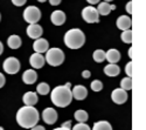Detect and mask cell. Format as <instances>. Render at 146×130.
Returning a JSON list of instances; mask_svg holds the SVG:
<instances>
[{
  "instance_id": "cell-1",
  "label": "cell",
  "mask_w": 146,
  "mask_h": 130,
  "mask_svg": "<svg viewBox=\"0 0 146 130\" xmlns=\"http://www.w3.org/2000/svg\"><path fill=\"white\" fill-rule=\"evenodd\" d=\"M40 120L39 111L32 105H25L17 113V122L21 128L31 129L38 124Z\"/></svg>"
},
{
  "instance_id": "cell-17",
  "label": "cell",
  "mask_w": 146,
  "mask_h": 130,
  "mask_svg": "<svg viewBox=\"0 0 146 130\" xmlns=\"http://www.w3.org/2000/svg\"><path fill=\"white\" fill-rule=\"evenodd\" d=\"M120 53L117 49H109L108 52H105V60L109 61V63H117L120 60Z\"/></svg>"
},
{
  "instance_id": "cell-9",
  "label": "cell",
  "mask_w": 146,
  "mask_h": 130,
  "mask_svg": "<svg viewBox=\"0 0 146 130\" xmlns=\"http://www.w3.org/2000/svg\"><path fill=\"white\" fill-rule=\"evenodd\" d=\"M27 35L31 38V39H39L41 38V35L43 33V29L40 25H38V23H29V26L27 27Z\"/></svg>"
},
{
  "instance_id": "cell-31",
  "label": "cell",
  "mask_w": 146,
  "mask_h": 130,
  "mask_svg": "<svg viewBox=\"0 0 146 130\" xmlns=\"http://www.w3.org/2000/svg\"><path fill=\"white\" fill-rule=\"evenodd\" d=\"M26 1H27V0H12V3H13V5H15V6H18V7L23 6V5L26 4Z\"/></svg>"
},
{
  "instance_id": "cell-16",
  "label": "cell",
  "mask_w": 146,
  "mask_h": 130,
  "mask_svg": "<svg viewBox=\"0 0 146 130\" xmlns=\"http://www.w3.org/2000/svg\"><path fill=\"white\" fill-rule=\"evenodd\" d=\"M50 20L55 26H61L66 22V14L63 11H55L50 15Z\"/></svg>"
},
{
  "instance_id": "cell-37",
  "label": "cell",
  "mask_w": 146,
  "mask_h": 130,
  "mask_svg": "<svg viewBox=\"0 0 146 130\" xmlns=\"http://www.w3.org/2000/svg\"><path fill=\"white\" fill-rule=\"evenodd\" d=\"M62 127H63V128H68V129H70V127H71V122H70V121H67V122H64V123L62 124Z\"/></svg>"
},
{
  "instance_id": "cell-20",
  "label": "cell",
  "mask_w": 146,
  "mask_h": 130,
  "mask_svg": "<svg viewBox=\"0 0 146 130\" xmlns=\"http://www.w3.org/2000/svg\"><path fill=\"white\" fill-rule=\"evenodd\" d=\"M21 43H22V41H21V38L19 37V35H11V37L7 39V45L12 49L20 48Z\"/></svg>"
},
{
  "instance_id": "cell-30",
  "label": "cell",
  "mask_w": 146,
  "mask_h": 130,
  "mask_svg": "<svg viewBox=\"0 0 146 130\" xmlns=\"http://www.w3.org/2000/svg\"><path fill=\"white\" fill-rule=\"evenodd\" d=\"M125 73L127 76H132V61H130L126 66H125Z\"/></svg>"
},
{
  "instance_id": "cell-43",
  "label": "cell",
  "mask_w": 146,
  "mask_h": 130,
  "mask_svg": "<svg viewBox=\"0 0 146 130\" xmlns=\"http://www.w3.org/2000/svg\"><path fill=\"white\" fill-rule=\"evenodd\" d=\"M131 54H132V49H130V51H129V56H130V57H132V56H131Z\"/></svg>"
},
{
  "instance_id": "cell-8",
  "label": "cell",
  "mask_w": 146,
  "mask_h": 130,
  "mask_svg": "<svg viewBox=\"0 0 146 130\" xmlns=\"http://www.w3.org/2000/svg\"><path fill=\"white\" fill-rule=\"evenodd\" d=\"M111 99L116 104H123L127 100V93H126V90L121 89V88H117L112 91Z\"/></svg>"
},
{
  "instance_id": "cell-42",
  "label": "cell",
  "mask_w": 146,
  "mask_h": 130,
  "mask_svg": "<svg viewBox=\"0 0 146 130\" xmlns=\"http://www.w3.org/2000/svg\"><path fill=\"white\" fill-rule=\"evenodd\" d=\"M66 87H67V88H70V87H71V85H70V83H69V82H68V83L66 85Z\"/></svg>"
},
{
  "instance_id": "cell-28",
  "label": "cell",
  "mask_w": 146,
  "mask_h": 130,
  "mask_svg": "<svg viewBox=\"0 0 146 130\" xmlns=\"http://www.w3.org/2000/svg\"><path fill=\"white\" fill-rule=\"evenodd\" d=\"M90 87H91V89H92L94 91H101V90L103 89V83H102L100 80H95V81L91 82Z\"/></svg>"
},
{
  "instance_id": "cell-25",
  "label": "cell",
  "mask_w": 146,
  "mask_h": 130,
  "mask_svg": "<svg viewBox=\"0 0 146 130\" xmlns=\"http://www.w3.org/2000/svg\"><path fill=\"white\" fill-rule=\"evenodd\" d=\"M92 57H94L95 62L101 63V62H103L105 60V52L103 49H96L94 52V54H92Z\"/></svg>"
},
{
  "instance_id": "cell-27",
  "label": "cell",
  "mask_w": 146,
  "mask_h": 130,
  "mask_svg": "<svg viewBox=\"0 0 146 130\" xmlns=\"http://www.w3.org/2000/svg\"><path fill=\"white\" fill-rule=\"evenodd\" d=\"M120 38H121V41H123V42L131 43L132 42V31L131 29L123 31V33H121V35H120Z\"/></svg>"
},
{
  "instance_id": "cell-24",
  "label": "cell",
  "mask_w": 146,
  "mask_h": 130,
  "mask_svg": "<svg viewBox=\"0 0 146 130\" xmlns=\"http://www.w3.org/2000/svg\"><path fill=\"white\" fill-rule=\"evenodd\" d=\"M36 91H38V94H40V95H47V94H49L50 91V87L48 83H46V82H41L40 85H38V87H36Z\"/></svg>"
},
{
  "instance_id": "cell-14",
  "label": "cell",
  "mask_w": 146,
  "mask_h": 130,
  "mask_svg": "<svg viewBox=\"0 0 146 130\" xmlns=\"http://www.w3.org/2000/svg\"><path fill=\"white\" fill-rule=\"evenodd\" d=\"M36 80H38V74H36V72L34 69H27L23 72L22 81L25 82L26 85H33L36 82Z\"/></svg>"
},
{
  "instance_id": "cell-21",
  "label": "cell",
  "mask_w": 146,
  "mask_h": 130,
  "mask_svg": "<svg viewBox=\"0 0 146 130\" xmlns=\"http://www.w3.org/2000/svg\"><path fill=\"white\" fill-rule=\"evenodd\" d=\"M97 12H98V14H101V15H108L111 12L110 4L106 3V1L100 3L98 4V7H97Z\"/></svg>"
},
{
  "instance_id": "cell-6",
  "label": "cell",
  "mask_w": 146,
  "mask_h": 130,
  "mask_svg": "<svg viewBox=\"0 0 146 130\" xmlns=\"http://www.w3.org/2000/svg\"><path fill=\"white\" fill-rule=\"evenodd\" d=\"M82 18L88 23H97L100 21V14L97 12V8L92 6H87L82 9Z\"/></svg>"
},
{
  "instance_id": "cell-46",
  "label": "cell",
  "mask_w": 146,
  "mask_h": 130,
  "mask_svg": "<svg viewBox=\"0 0 146 130\" xmlns=\"http://www.w3.org/2000/svg\"><path fill=\"white\" fill-rule=\"evenodd\" d=\"M0 130H4V128H3V127H0Z\"/></svg>"
},
{
  "instance_id": "cell-29",
  "label": "cell",
  "mask_w": 146,
  "mask_h": 130,
  "mask_svg": "<svg viewBox=\"0 0 146 130\" xmlns=\"http://www.w3.org/2000/svg\"><path fill=\"white\" fill-rule=\"evenodd\" d=\"M72 130H91V129H90V127L88 124H86L84 122H80L78 124L72 127Z\"/></svg>"
},
{
  "instance_id": "cell-11",
  "label": "cell",
  "mask_w": 146,
  "mask_h": 130,
  "mask_svg": "<svg viewBox=\"0 0 146 130\" xmlns=\"http://www.w3.org/2000/svg\"><path fill=\"white\" fill-rule=\"evenodd\" d=\"M33 49L35 51V53H46L49 49V42L43 38H39L35 39L34 43H33Z\"/></svg>"
},
{
  "instance_id": "cell-41",
  "label": "cell",
  "mask_w": 146,
  "mask_h": 130,
  "mask_svg": "<svg viewBox=\"0 0 146 130\" xmlns=\"http://www.w3.org/2000/svg\"><path fill=\"white\" fill-rule=\"evenodd\" d=\"M110 8H111V11L116 9V5H110Z\"/></svg>"
},
{
  "instance_id": "cell-13",
  "label": "cell",
  "mask_w": 146,
  "mask_h": 130,
  "mask_svg": "<svg viewBox=\"0 0 146 130\" xmlns=\"http://www.w3.org/2000/svg\"><path fill=\"white\" fill-rule=\"evenodd\" d=\"M71 94H72V97H74V99H76L78 101H82V100H84V99L88 96V90H87V88L84 87V86L78 85V86H75L74 87Z\"/></svg>"
},
{
  "instance_id": "cell-32",
  "label": "cell",
  "mask_w": 146,
  "mask_h": 130,
  "mask_svg": "<svg viewBox=\"0 0 146 130\" xmlns=\"http://www.w3.org/2000/svg\"><path fill=\"white\" fill-rule=\"evenodd\" d=\"M5 76L1 74V73H0V88H3L4 87V85H5Z\"/></svg>"
},
{
  "instance_id": "cell-7",
  "label": "cell",
  "mask_w": 146,
  "mask_h": 130,
  "mask_svg": "<svg viewBox=\"0 0 146 130\" xmlns=\"http://www.w3.org/2000/svg\"><path fill=\"white\" fill-rule=\"evenodd\" d=\"M20 61L18 60L17 57H7L6 60L3 63V68L7 74H17L20 70Z\"/></svg>"
},
{
  "instance_id": "cell-45",
  "label": "cell",
  "mask_w": 146,
  "mask_h": 130,
  "mask_svg": "<svg viewBox=\"0 0 146 130\" xmlns=\"http://www.w3.org/2000/svg\"><path fill=\"white\" fill-rule=\"evenodd\" d=\"M104 1H106V3H110V1H112V0H104Z\"/></svg>"
},
{
  "instance_id": "cell-47",
  "label": "cell",
  "mask_w": 146,
  "mask_h": 130,
  "mask_svg": "<svg viewBox=\"0 0 146 130\" xmlns=\"http://www.w3.org/2000/svg\"><path fill=\"white\" fill-rule=\"evenodd\" d=\"M0 20H1V15H0Z\"/></svg>"
},
{
  "instance_id": "cell-23",
  "label": "cell",
  "mask_w": 146,
  "mask_h": 130,
  "mask_svg": "<svg viewBox=\"0 0 146 130\" xmlns=\"http://www.w3.org/2000/svg\"><path fill=\"white\" fill-rule=\"evenodd\" d=\"M74 116L77 122H87L89 119V115L86 110H76Z\"/></svg>"
},
{
  "instance_id": "cell-12",
  "label": "cell",
  "mask_w": 146,
  "mask_h": 130,
  "mask_svg": "<svg viewBox=\"0 0 146 130\" xmlns=\"http://www.w3.org/2000/svg\"><path fill=\"white\" fill-rule=\"evenodd\" d=\"M29 63L33 68L35 69H40L44 66L46 60H44V56L41 53H34L33 55H31L29 57Z\"/></svg>"
},
{
  "instance_id": "cell-44",
  "label": "cell",
  "mask_w": 146,
  "mask_h": 130,
  "mask_svg": "<svg viewBox=\"0 0 146 130\" xmlns=\"http://www.w3.org/2000/svg\"><path fill=\"white\" fill-rule=\"evenodd\" d=\"M39 3H44V1H47V0H38Z\"/></svg>"
},
{
  "instance_id": "cell-39",
  "label": "cell",
  "mask_w": 146,
  "mask_h": 130,
  "mask_svg": "<svg viewBox=\"0 0 146 130\" xmlns=\"http://www.w3.org/2000/svg\"><path fill=\"white\" fill-rule=\"evenodd\" d=\"M3 52H4V46H3L1 41H0V55H1V54H3Z\"/></svg>"
},
{
  "instance_id": "cell-40",
  "label": "cell",
  "mask_w": 146,
  "mask_h": 130,
  "mask_svg": "<svg viewBox=\"0 0 146 130\" xmlns=\"http://www.w3.org/2000/svg\"><path fill=\"white\" fill-rule=\"evenodd\" d=\"M54 130H71V129H68V128H63V127H60V128H56Z\"/></svg>"
},
{
  "instance_id": "cell-2",
  "label": "cell",
  "mask_w": 146,
  "mask_h": 130,
  "mask_svg": "<svg viewBox=\"0 0 146 130\" xmlns=\"http://www.w3.org/2000/svg\"><path fill=\"white\" fill-rule=\"evenodd\" d=\"M50 100L58 108L68 107V105L71 103V100H72V94H71L70 88H67L66 86L55 87L52 90Z\"/></svg>"
},
{
  "instance_id": "cell-34",
  "label": "cell",
  "mask_w": 146,
  "mask_h": 130,
  "mask_svg": "<svg viewBox=\"0 0 146 130\" xmlns=\"http://www.w3.org/2000/svg\"><path fill=\"white\" fill-rule=\"evenodd\" d=\"M126 11L129 12V14L132 13V1H129V3L126 4Z\"/></svg>"
},
{
  "instance_id": "cell-5",
  "label": "cell",
  "mask_w": 146,
  "mask_h": 130,
  "mask_svg": "<svg viewBox=\"0 0 146 130\" xmlns=\"http://www.w3.org/2000/svg\"><path fill=\"white\" fill-rule=\"evenodd\" d=\"M23 19L28 23H38L41 19V11L36 6H28L23 11Z\"/></svg>"
},
{
  "instance_id": "cell-18",
  "label": "cell",
  "mask_w": 146,
  "mask_h": 130,
  "mask_svg": "<svg viewBox=\"0 0 146 130\" xmlns=\"http://www.w3.org/2000/svg\"><path fill=\"white\" fill-rule=\"evenodd\" d=\"M22 101L26 105H32V107H34V105L38 103V95H36L34 91H27L26 94H23Z\"/></svg>"
},
{
  "instance_id": "cell-4",
  "label": "cell",
  "mask_w": 146,
  "mask_h": 130,
  "mask_svg": "<svg viewBox=\"0 0 146 130\" xmlns=\"http://www.w3.org/2000/svg\"><path fill=\"white\" fill-rule=\"evenodd\" d=\"M44 60L48 65H50L53 67L61 66L64 61V53L60 48H49L46 52Z\"/></svg>"
},
{
  "instance_id": "cell-36",
  "label": "cell",
  "mask_w": 146,
  "mask_h": 130,
  "mask_svg": "<svg viewBox=\"0 0 146 130\" xmlns=\"http://www.w3.org/2000/svg\"><path fill=\"white\" fill-rule=\"evenodd\" d=\"M31 130H46V129L42 125H34L33 128H31Z\"/></svg>"
},
{
  "instance_id": "cell-22",
  "label": "cell",
  "mask_w": 146,
  "mask_h": 130,
  "mask_svg": "<svg viewBox=\"0 0 146 130\" xmlns=\"http://www.w3.org/2000/svg\"><path fill=\"white\" fill-rule=\"evenodd\" d=\"M92 130H112V127L108 121H100L94 124Z\"/></svg>"
},
{
  "instance_id": "cell-38",
  "label": "cell",
  "mask_w": 146,
  "mask_h": 130,
  "mask_svg": "<svg viewBox=\"0 0 146 130\" xmlns=\"http://www.w3.org/2000/svg\"><path fill=\"white\" fill-rule=\"evenodd\" d=\"M87 1H88L90 5H96V4L100 3V0H87Z\"/></svg>"
},
{
  "instance_id": "cell-19",
  "label": "cell",
  "mask_w": 146,
  "mask_h": 130,
  "mask_svg": "<svg viewBox=\"0 0 146 130\" xmlns=\"http://www.w3.org/2000/svg\"><path fill=\"white\" fill-rule=\"evenodd\" d=\"M104 73L108 76H117L120 74V68L116 63H109L108 66L104 67Z\"/></svg>"
},
{
  "instance_id": "cell-26",
  "label": "cell",
  "mask_w": 146,
  "mask_h": 130,
  "mask_svg": "<svg viewBox=\"0 0 146 130\" xmlns=\"http://www.w3.org/2000/svg\"><path fill=\"white\" fill-rule=\"evenodd\" d=\"M120 88L124 89V90H126V91L131 90V89H132V79H131L130 76L124 77L123 80L120 81Z\"/></svg>"
},
{
  "instance_id": "cell-15",
  "label": "cell",
  "mask_w": 146,
  "mask_h": 130,
  "mask_svg": "<svg viewBox=\"0 0 146 130\" xmlns=\"http://www.w3.org/2000/svg\"><path fill=\"white\" fill-rule=\"evenodd\" d=\"M116 25L120 31H125V29H130L131 25H132V21L131 18L127 15H120L117 21H116Z\"/></svg>"
},
{
  "instance_id": "cell-3",
  "label": "cell",
  "mask_w": 146,
  "mask_h": 130,
  "mask_svg": "<svg viewBox=\"0 0 146 130\" xmlns=\"http://www.w3.org/2000/svg\"><path fill=\"white\" fill-rule=\"evenodd\" d=\"M86 42V35L80 28L69 29L64 34V43L70 49H78Z\"/></svg>"
},
{
  "instance_id": "cell-35",
  "label": "cell",
  "mask_w": 146,
  "mask_h": 130,
  "mask_svg": "<svg viewBox=\"0 0 146 130\" xmlns=\"http://www.w3.org/2000/svg\"><path fill=\"white\" fill-rule=\"evenodd\" d=\"M49 3L52 6H57L61 4V0H49Z\"/></svg>"
},
{
  "instance_id": "cell-10",
  "label": "cell",
  "mask_w": 146,
  "mask_h": 130,
  "mask_svg": "<svg viewBox=\"0 0 146 130\" xmlns=\"http://www.w3.org/2000/svg\"><path fill=\"white\" fill-rule=\"evenodd\" d=\"M42 119L47 124H54L57 121V113L54 108H46L42 111Z\"/></svg>"
},
{
  "instance_id": "cell-33",
  "label": "cell",
  "mask_w": 146,
  "mask_h": 130,
  "mask_svg": "<svg viewBox=\"0 0 146 130\" xmlns=\"http://www.w3.org/2000/svg\"><path fill=\"white\" fill-rule=\"evenodd\" d=\"M90 75H91V73L89 72V70H83V72H82V76H83L84 79L90 77Z\"/></svg>"
}]
</instances>
